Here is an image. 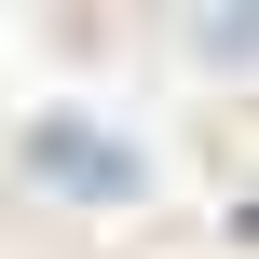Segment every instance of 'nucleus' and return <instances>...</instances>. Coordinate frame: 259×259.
Masks as SVG:
<instances>
[{
	"instance_id": "1",
	"label": "nucleus",
	"mask_w": 259,
	"mask_h": 259,
	"mask_svg": "<svg viewBox=\"0 0 259 259\" xmlns=\"http://www.w3.org/2000/svg\"><path fill=\"white\" fill-rule=\"evenodd\" d=\"M41 164H55V178H82V191H123V150H109V137H82V123H55V137H41Z\"/></svg>"
}]
</instances>
